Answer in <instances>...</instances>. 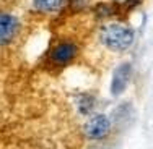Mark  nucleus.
Here are the masks:
<instances>
[{"label":"nucleus","instance_id":"39448f33","mask_svg":"<svg viewBox=\"0 0 153 149\" xmlns=\"http://www.w3.org/2000/svg\"><path fill=\"white\" fill-rule=\"evenodd\" d=\"M78 55V46L74 42H59L51 50V60L56 65H67Z\"/></svg>","mask_w":153,"mask_h":149},{"label":"nucleus","instance_id":"0eeeda50","mask_svg":"<svg viewBox=\"0 0 153 149\" xmlns=\"http://www.w3.org/2000/svg\"><path fill=\"white\" fill-rule=\"evenodd\" d=\"M114 2H121V0H114Z\"/></svg>","mask_w":153,"mask_h":149},{"label":"nucleus","instance_id":"f03ea898","mask_svg":"<svg viewBox=\"0 0 153 149\" xmlns=\"http://www.w3.org/2000/svg\"><path fill=\"white\" fill-rule=\"evenodd\" d=\"M132 76V65L129 62L121 63L112 73V81H111V94L112 96H121L124 91L127 89Z\"/></svg>","mask_w":153,"mask_h":149},{"label":"nucleus","instance_id":"423d86ee","mask_svg":"<svg viewBox=\"0 0 153 149\" xmlns=\"http://www.w3.org/2000/svg\"><path fill=\"white\" fill-rule=\"evenodd\" d=\"M64 3H65V0H33V5L39 12H46V13L60 10L64 7Z\"/></svg>","mask_w":153,"mask_h":149},{"label":"nucleus","instance_id":"f257e3e1","mask_svg":"<svg viewBox=\"0 0 153 149\" xmlns=\"http://www.w3.org/2000/svg\"><path fill=\"white\" fill-rule=\"evenodd\" d=\"M134 39H135L134 31L126 24L112 23L101 28V42H103V46H106L108 49L114 50V52L127 50L134 44Z\"/></svg>","mask_w":153,"mask_h":149},{"label":"nucleus","instance_id":"7ed1b4c3","mask_svg":"<svg viewBox=\"0 0 153 149\" xmlns=\"http://www.w3.org/2000/svg\"><path fill=\"white\" fill-rule=\"evenodd\" d=\"M20 31V21L10 13H0V46H7L16 37Z\"/></svg>","mask_w":153,"mask_h":149},{"label":"nucleus","instance_id":"20e7f679","mask_svg":"<svg viewBox=\"0 0 153 149\" xmlns=\"http://www.w3.org/2000/svg\"><path fill=\"white\" fill-rule=\"evenodd\" d=\"M85 131H86V136L91 138V139H103L111 131V120L106 115L98 114L90 118V122L86 123Z\"/></svg>","mask_w":153,"mask_h":149}]
</instances>
